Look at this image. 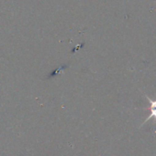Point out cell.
<instances>
[{
	"instance_id": "6da1fadb",
	"label": "cell",
	"mask_w": 156,
	"mask_h": 156,
	"mask_svg": "<svg viewBox=\"0 0 156 156\" xmlns=\"http://www.w3.org/2000/svg\"><path fill=\"white\" fill-rule=\"evenodd\" d=\"M145 97H146V99H147V101L150 102V112H151V113H150V115L146 118V120L144 121V122L143 123V124H144V123H146L147 122H149L151 119H155L156 121V99L155 100H152L150 97H148L147 95H145Z\"/></svg>"
}]
</instances>
